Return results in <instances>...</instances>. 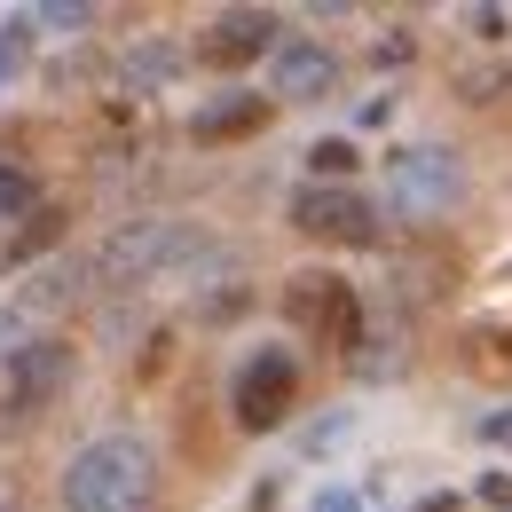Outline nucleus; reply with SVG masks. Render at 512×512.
<instances>
[{"mask_svg": "<svg viewBox=\"0 0 512 512\" xmlns=\"http://www.w3.org/2000/svg\"><path fill=\"white\" fill-rule=\"evenodd\" d=\"M457 190H465V166H457V150H442V142H418V150H394L386 158V197H394L402 221L449 213Z\"/></svg>", "mask_w": 512, "mask_h": 512, "instance_id": "obj_3", "label": "nucleus"}, {"mask_svg": "<svg viewBox=\"0 0 512 512\" xmlns=\"http://www.w3.org/2000/svg\"><path fill=\"white\" fill-rule=\"evenodd\" d=\"M174 71H182V56H174L166 40H142V48H127V64H119V79H127V87H166Z\"/></svg>", "mask_w": 512, "mask_h": 512, "instance_id": "obj_11", "label": "nucleus"}, {"mask_svg": "<svg viewBox=\"0 0 512 512\" xmlns=\"http://www.w3.org/2000/svg\"><path fill=\"white\" fill-rule=\"evenodd\" d=\"M150 489H158V457L134 434H103V442L71 449L64 481H56V505L64 512H142Z\"/></svg>", "mask_w": 512, "mask_h": 512, "instance_id": "obj_1", "label": "nucleus"}, {"mask_svg": "<svg viewBox=\"0 0 512 512\" xmlns=\"http://www.w3.org/2000/svg\"><path fill=\"white\" fill-rule=\"evenodd\" d=\"M308 166H316L323 182H331V190H339V182H347V174H355V142H347V134H323L316 150H308Z\"/></svg>", "mask_w": 512, "mask_h": 512, "instance_id": "obj_12", "label": "nucleus"}, {"mask_svg": "<svg viewBox=\"0 0 512 512\" xmlns=\"http://www.w3.org/2000/svg\"><path fill=\"white\" fill-rule=\"evenodd\" d=\"M197 253H205V237H197L190 221H127L119 237H103L95 276H103V284H166V276H182Z\"/></svg>", "mask_w": 512, "mask_h": 512, "instance_id": "obj_2", "label": "nucleus"}, {"mask_svg": "<svg viewBox=\"0 0 512 512\" xmlns=\"http://www.w3.org/2000/svg\"><path fill=\"white\" fill-rule=\"evenodd\" d=\"M339 87V56L323 48V40H276V56H268V95H284V103H323Z\"/></svg>", "mask_w": 512, "mask_h": 512, "instance_id": "obj_8", "label": "nucleus"}, {"mask_svg": "<svg viewBox=\"0 0 512 512\" xmlns=\"http://www.w3.org/2000/svg\"><path fill=\"white\" fill-rule=\"evenodd\" d=\"M71 379V347L64 339H32L8 355V410H48Z\"/></svg>", "mask_w": 512, "mask_h": 512, "instance_id": "obj_9", "label": "nucleus"}, {"mask_svg": "<svg viewBox=\"0 0 512 512\" xmlns=\"http://www.w3.org/2000/svg\"><path fill=\"white\" fill-rule=\"evenodd\" d=\"M292 394H300V363H292L284 347H260L253 363L237 371V386H229V410H237L245 434H268V426L292 410Z\"/></svg>", "mask_w": 512, "mask_h": 512, "instance_id": "obj_5", "label": "nucleus"}, {"mask_svg": "<svg viewBox=\"0 0 512 512\" xmlns=\"http://www.w3.org/2000/svg\"><path fill=\"white\" fill-rule=\"evenodd\" d=\"M24 205H32V182H24L16 166H0V221H8V213H24Z\"/></svg>", "mask_w": 512, "mask_h": 512, "instance_id": "obj_13", "label": "nucleus"}, {"mask_svg": "<svg viewBox=\"0 0 512 512\" xmlns=\"http://www.w3.org/2000/svg\"><path fill=\"white\" fill-rule=\"evenodd\" d=\"M465 24H473V32H481V40H497V32H505V8H473V16H465Z\"/></svg>", "mask_w": 512, "mask_h": 512, "instance_id": "obj_14", "label": "nucleus"}, {"mask_svg": "<svg viewBox=\"0 0 512 512\" xmlns=\"http://www.w3.org/2000/svg\"><path fill=\"white\" fill-rule=\"evenodd\" d=\"M284 316L300 323L316 347H355V331H363V300H355L347 276H331V268H300V276L284 284Z\"/></svg>", "mask_w": 512, "mask_h": 512, "instance_id": "obj_4", "label": "nucleus"}, {"mask_svg": "<svg viewBox=\"0 0 512 512\" xmlns=\"http://www.w3.org/2000/svg\"><path fill=\"white\" fill-rule=\"evenodd\" d=\"M316 512H355V497H347V489H323V497H316Z\"/></svg>", "mask_w": 512, "mask_h": 512, "instance_id": "obj_15", "label": "nucleus"}, {"mask_svg": "<svg viewBox=\"0 0 512 512\" xmlns=\"http://www.w3.org/2000/svg\"><path fill=\"white\" fill-rule=\"evenodd\" d=\"M276 16L268 8H221L213 24H205V40H197V56L213 71H237V64H253V56H276Z\"/></svg>", "mask_w": 512, "mask_h": 512, "instance_id": "obj_7", "label": "nucleus"}, {"mask_svg": "<svg viewBox=\"0 0 512 512\" xmlns=\"http://www.w3.org/2000/svg\"><path fill=\"white\" fill-rule=\"evenodd\" d=\"M268 119V95H245V103H213V111H197L190 134L197 142H229V134H253Z\"/></svg>", "mask_w": 512, "mask_h": 512, "instance_id": "obj_10", "label": "nucleus"}, {"mask_svg": "<svg viewBox=\"0 0 512 512\" xmlns=\"http://www.w3.org/2000/svg\"><path fill=\"white\" fill-rule=\"evenodd\" d=\"M292 221L308 229V237H323V245H371L379 237V213H371V197L363 190H331V182H316V190L292 197Z\"/></svg>", "mask_w": 512, "mask_h": 512, "instance_id": "obj_6", "label": "nucleus"}]
</instances>
